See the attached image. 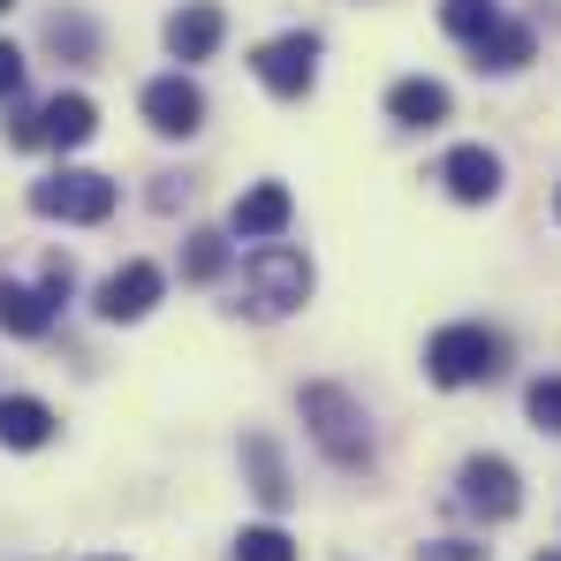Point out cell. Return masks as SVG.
I'll return each instance as SVG.
<instances>
[{
    "label": "cell",
    "instance_id": "obj_17",
    "mask_svg": "<svg viewBox=\"0 0 561 561\" xmlns=\"http://www.w3.org/2000/svg\"><path fill=\"white\" fill-rule=\"evenodd\" d=\"M440 23H448L456 38H470V46H478V38L501 23V0H440Z\"/></svg>",
    "mask_w": 561,
    "mask_h": 561
},
{
    "label": "cell",
    "instance_id": "obj_3",
    "mask_svg": "<svg viewBox=\"0 0 561 561\" xmlns=\"http://www.w3.org/2000/svg\"><path fill=\"white\" fill-rule=\"evenodd\" d=\"M304 296H311V259L288 251V243H259L251 251V311L259 319H288Z\"/></svg>",
    "mask_w": 561,
    "mask_h": 561
},
{
    "label": "cell",
    "instance_id": "obj_14",
    "mask_svg": "<svg viewBox=\"0 0 561 561\" xmlns=\"http://www.w3.org/2000/svg\"><path fill=\"white\" fill-rule=\"evenodd\" d=\"M387 114H394L402 129H433V122H448V84H433V77H402V84L387 92Z\"/></svg>",
    "mask_w": 561,
    "mask_h": 561
},
{
    "label": "cell",
    "instance_id": "obj_26",
    "mask_svg": "<svg viewBox=\"0 0 561 561\" xmlns=\"http://www.w3.org/2000/svg\"><path fill=\"white\" fill-rule=\"evenodd\" d=\"M554 220H561V190H554Z\"/></svg>",
    "mask_w": 561,
    "mask_h": 561
},
{
    "label": "cell",
    "instance_id": "obj_1",
    "mask_svg": "<svg viewBox=\"0 0 561 561\" xmlns=\"http://www.w3.org/2000/svg\"><path fill=\"white\" fill-rule=\"evenodd\" d=\"M304 425H311V440H319L342 470L373 463V425H365L357 394H342V387H304Z\"/></svg>",
    "mask_w": 561,
    "mask_h": 561
},
{
    "label": "cell",
    "instance_id": "obj_20",
    "mask_svg": "<svg viewBox=\"0 0 561 561\" xmlns=\"http://www.w3.org/2000/svg\"><path fill=\"white\" fill-rule=\"evenodd\" d=\"M251 470H259V501L280 508V501H288V478H280V463H274V448H266V440H251Z\"/></svg>",
    "mask_w": 561,
    "mask_h": 561
},
{
    "label": "cell",
    "instance_id": "obj_19",
    "mask_svg": "<svg viewBox=\"0 0 561 561\" xmlns=\"http://www.w3.org/2000/svg\"><path fill=\"white\" fill-rule=\"evenodd\" d=\"M524 410H531V425H539V433H561V379H531Z\"/></svg>",
    "mask_w": 561,
    "mask_h": 561
},
{
    "label": "cell",
    "instance_id": "obj_24",
    "mask_svg": "<svg viewBox=\"0 0 561 561\" xmlns=\"http://www.w3.org/2000/svg\"><path fill=\"white\" fill-rule=\"evenodd\" d=\"M15 92H23V54L0 38V99H15Z\"/></svg>",
    "mask_w": 561,
    "mask_h": 561
},
{
    "label": "cell",
    "instance_id": "obj_29",
    "mask_svg": "<svg viewBox=\"0 0 561 561\" xmlns=\"http://www.w3.org/2000/svg\"><path fill=\"white\" fill-rule=\"evenodd\" d=\"M0 8H8V0H0Z\"/></svg>",
    "mask_w": 561,
    "mask_h": 561
},
{
    "label": "cell",
    "instance_id": "obj_15",
    "mask_svg": "<svg viewBox=\"0 0 561 561\" xmlns=\"http://www.w3.org/2000/svg\"><path fill=\"white\" fill-rule=\"evenodd\" d=\"M0 327L23 334V342L46 334V327H54V296H46V288H23V280H0Z\"/></svg>",
    "mask_w": 561,
    "mask_h": 561
},
{
    "label": "cell",
    "instance_id": "obj_4",
    "mask_svg": "<svg viewBox=\"0 0 561 561\" xmlns=\"http://www.w3.org/2000/svg\"><path fill=\"white\" fill-rule=\"evenodd\" d=\"M31 205H38L46 220H77V228H92V220H106V213H114V183H106V175H92V168H61L54 183L31 190Z\"/></svg>",
    "mask_w": 561,
    "mask_h": 561
},
{
    "label": "cell",
    "instance_id": "obj_10",
    "mask_svg": "<svg viewBox=\"0 0 561 561\" xmlns=\"http://www.w3.org/2000/svg\"><path fill=\"white\" fill-rule=\"evenodd\" d=\"M220 38H228V15H220L213 0H183V8L168 15V54H175V61H205Z\"/></svg>",
    "mask_w": 561,
    "mask_h": 561
},
{
    "label": "cell",
    "instance_id": "obj_22",
    "mask_svg": "<svg viewBox=\"0 0 561 561\" xmlns=\"http://www.w3.org/2000/svg\"><path fill=\"white\" fill-rule=\"evenodd\" d=\"M46 38H54V46H69V54H92V31H84L77 15H54V23H46Z\"/></svg>",
    "mask_w": 561,
    "mask_h": 561
},
{
    "label": "cell",
    "instance_id": "obj_2",
    "mask_svg": "<svg viewBox=\"0 0 561 561\" xmlns=\"http://www.w3.org/2000/svg\"><path fill=\"white\" fill-rule=\"evenodd\" d=\"M425 373L433 387H478V379L501 373V334L493 327H440L433 342H425Z\"/></svg>",
    "mask_w": 561,
    "mask_h": 561
},
{
    "label": "cell",
    "instance_id": "obj_6",
    "mask_svg": "<svg viewBox=\"0 0 561 561\" xmlns=\"http://www.w3.org/2000/svg\"><path fill=\"white\" fill-rule=\"evenodd\" d=\"M160 288H168V274H160V266L129 259V266H114V274L99 280V311H106L114 327H129V319H145V311L160 304Z\"/></svg>",
    "mask_w": 561,
    "mask_h": 561
},
{
    "label": "cell",
    "instance_id": "obj_18",
    "mask_svg": "<svg viewBox=\"0 0 561 561\" xmlns=\"http://www.w3.org/2000/svg\"><path fill=\"white\" fill-rule=\"evenodd\" d=\"M236 561H296V539L274 531V524H251V531L236 539Z\"/></svg>",
    "mask_w": 561,
    "mask_h": 561
},
{
    "label": "cell",
    "instance_id": "obj_27",
    "mask_svg": "<svg viewBox=\"0 0 561 561\" xmlns=\"http://www.w3.org/2000/svg\"><path fill=\"white\" fill-rule=\"evenodd\" d=\"M99 561H122V554H99Z\"/></svg>",
    "mask_w": 561,
    "mask_h": 561
},
{
    "label": "cell",
    "instance_id": "obj_25",
    "mask_svg": "<svg viewBox=\"0 0 561 561\" xmlns=\"http://www.w3.org/2000/svg\"><path fill=\"white\" fill-rule=\"evenodd\" d=\"M38 288H46V296H54V304H61V296H69V288H77V274H69V259H54V266H46V280H38Z\"/></svg>",
    "mask_w": 561,
    "mask_h": 561
},
{
    "label": "cell",
    "instance_id": "obj_28",
    "mask_svg": "<svg viewBox=\"0 0 561 561\" xmlns=\"http://www.w3.org/2000/svg\"><path fill=\"white\" fill-rule=\"evenodd\" d=\"M547 561H561V554H547Z\"/></svg>",
    "mask_w": 561,
    "mask_h": 561
},
{
    "label": "cell",
    "instance_id": "obj_7",
    "mask_svg": "<svg viewBox=\"0 0 561 561\" xmlns=\"http://www.w3.org/2000/svg\"><path fill=\"white\" fill-rule=\"evenodd\" d=\"M145 122H152L160 137H190V129L205 122V92H197L190 77H152V84H145Z\"/></svg>",
    "mask_w": 561,
    "mask_h": 561
},
{
    "label": "cell",
    "instance_id": "obj_8",
    "mask_svg": "<svg viewBox=\"0 0 561 561\" xmlns=\"http://www.w3.org/2000/svg\"><path fill=\"white\" fill-rule=\"evenodd\" d=\"M463 501L478 508V516H516V508H524L516 463H501V456H470V463H463Z\"/></svg>",
    "mask_w": 561,
    "mask_h": 561
},
{
    "label": "cell",
    "instance_id": "obj_9",
    "mask_svg": "<svg viewBox=\"0 0 561 561\" xmlns=\"http://www.w3.org/2000/svg\"><path fill=\"white\" fill-rule=\"evenodd\" d=\"M440 183H448L456 205H493V197H501V160H493L485 145H456L448 168H440Z\"/></svg>",
    "mask_w": 561,
    "mask_h": 561
},
{
    "label": "cell",
    "instance_id": "obj_21",
    "mask_svg": "<svg viewBox=\"0 0 561 561\" xmlns=\"http://www.w3.org/2000/svg\"><path fill=\"white\" fill-rule=\"evenodd\" d=\"M220 266H228V243H220V236H190V259H183V274H190V280H213Z\"/></svg>",
    "mask_w": 561,
    "mask_h": 561
},
{
    "label": "cell",
    "instance_id": "obj_12",
    "mask_svg": "<svg viewBox=\"0 0 561 561\" xmlns=\"http://www.w3.org/2000/svg\"><path fill=\"white\" fill-rule=\"evenodd\" d=\"M92 129H99V106L84 92H61V99H46V106H38V137H46V145H61V152L92 145Z\"/></svg>",
    "mask_w": 561,
    "mask_h": 561
},
{
    "label": "cell",
    "instance_id": "obj_23",
    "mask_svg": "<svg viewBox=\"0 0 561 561\" xmlns=\"http://www.w3.org/2000/svg\"><path fill=\"white\" fill-rule=\"evenodd\" d=\"M417 561H485V547H470V539H433V547H417Z\"/></svg>",
    "mask_w": 561,
    "mask_h": 561
},
{
    "label": "cell",
    "instance_id": "obj_16",
    "mask_svg": "<svg viewBox=\"0 0 561 561\" xmlns=\"http://www.w3.org/2000/svg\"><path fill=\"white\" fill-rule=\"evenodd\" d=\"M470 54H478V69H493V77H508V69H524V61H531V31L501 15V23H493V31H485V38L470 46Z\"/></svg>",
    "mask_w": 561,
    "mask_h": 561
},
{
    "label": "cell",
    "instance_id": "obj_5",
    "mask_svg": "<svg viewBox=\"0 0 561 561\" xmlns=\"http://www.w3.org/2000/svg\"><path fill=\"white\" fill-rule=\"evenodd\" d=\"M319 77V38L311 31H288V38H266L259 46V84L274 99H304Z\"/></svg>",
    "mask_w": 561,
    "mask_h": 561
},
{
    "label": "cell",
    "instance_id": "obj_11",
    "mask_svg": "<svg viewBox=\"0 0 561 561\" xmlns=\"http://www.w3.org/2000/svg\"><path fill=\"white\" fill-rule=\"evenodd\" d=\"M288 213H296V197H288L280 183H259V190H243V197H236L228 228H236L243 243H274L280 228H288Z\"/></svg>",
    "mask_w": 561,
    "mask_h": 561
},
{
    "label": "cell",
    "instance_id": "obj_13",
    "mask_svg": "<svg viewBox=\"0 0 561 561\" xmlns=\"http://www.w3.org/2000/svg\"><path fill=\"white\" fill-rule=\"evenodd\" d=\"M54 440V410L38 394H0V448H46Z\"/></svg>",
    "mask_w": 561,
    "mask_h": 561
}]
</instances>
